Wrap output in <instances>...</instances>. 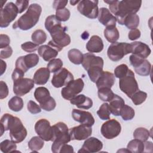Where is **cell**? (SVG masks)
I'll return each mask as SVG.
<instances>
[{
  "label": "cell",
  "mask_w": 153,
  "mask_h": 153,
  "mask_svg": "<svg viewBox=\"0 0 153 153\" xmlns=\"http://www.w3.org/2000/svg\"><path fill=\"white\" fill-rule=\"evenodd\" d=\"M144 142L136 139L130 140L127 146V149L133 153L144 152Z\"/></svg>",
  "instance_id": "4dcf8cb0"
},
{
  "label": "cell",
  "mask_w": 153,
  "mask_h": 153,
  "mask_svg": "<svg viewBox=\"0 0 153 153\" xmlns=\"http://www.w3.org/2000/svg\"><path fill=\"white\" fill-rule=\"evenodd\" d=\"M140 35H141L140 31L138 29L135 28V29H131L130 30V32H128V37L130 40L134 41V40L139 38L140 36Z\"/></svg>",
  "instance_id": "db71d44e"
},
{
  "label": "cell",
  "mask_w": 153,
  "mask_h": 153,
  "mask_svg": "<svg viewBox=\"0 0 153 153\" xmlns=\"http://www.w3.org/2000/svg\"><path fill=\"white\" fill-rule=\"evenodd\" d=\"M144 145H145V149H144V152H152V148L153 145L152 143L149 141H145Z\"/></svg>",
  "instance_id": "6f0895ef"
},
{
  "label": "cell",
  "mask_w": 153,
  "mask_h": 153,
  "mask_svg": "<svg viewBox=\"0 0 153 153\" xmlns=\"http://www.w3.org/2000/svg\"><path fill=\"white\" fill-rule=\"evenodd\" d=\"M72 80H74L73 75L67 69L62 68L59 71L54 73L51 79V84L54 87L60 88L65 85L66 86Z\"/></svg>",
  "instance_id": "2e32d148"
},
{
  "label": "cell",
  "mask_w": 153,
  "mask_h": 153,
  "mask_svg": "<svg viewBox=\"0 0 153 153\" xmlns=\"http://www.w3.org/2000/svg\"><path fill=\"white\" fill-rule=\"evenodd\" d=\"M121 131V124L115 119L108 120L102 124L100 128L102 136L107 139H112L117 137Z\"/></svg>",
  "instance_id": "5bb4252c"
},
{
  "label": "cell",
  "mask_w": 153,
  "mask_h": 153,
  "mask_svg": "<svg viewBox=\"0 0 153 153\" xmlns=\"http://www.w3.org/2000/svg\"><path fill=\"white\" fill-rule=\"evenodd\" d=\"M98 2V1H79L77 5V10L82 15L87 18L96 19L99 14Z\"/></svg>",
  "instance_id": "8fae6325"
},
{
  "label": "cell",
  "mask_w": 153,
  "mask_h": 153,
  "mask_svg": "<svg viewBox=\"0 0 153 153\" xmlns=\"http://www.w3.org/2000/svg\"><path fill=\"white\" fill-rule=\"evenodd\" d=\"M72 116L75 121L87 126L91 127L95 122L92 114L88 111L74 109L72 112Z\"/></svg>",
  "instance_id": "ffe728a7"
},
{
  "label": "cell",
  "mask_w": 153,
  "mask_h": 153,
  "mask_svg": "<svg viewBox=\"0 0 153 153\" xmlns=\"http://www.w3.org/2000/svg\"><path fill=\"white\" fill-rule=\"evenodd\" d=\"M68 1L66 0H57V1H54L53 3V8L56 10H59L62 8H65V6L67 5Z\"/></svg>",
  "instance_id": "9f6ffc18"
},
{
  "label": "cell",
  "mask_w": 153,
  "mask_h": 153,
  "mask_svg": "<svg viewBox=\"0 0 153 153\" xmlns=\"http://www.w3.org/2000/svg\"><path fill=\"white\" fill-rule=\"evenodd\" d=\"M71 104L76 105L78 108L88 109L93 106L92 100L84 94H79L70 100Z\"/></svg>",
  "instance_id": "4316f807"
},
{
  "label": "cell",
  "mask_w": 153,
  "mask_h": 153,
  "mask_svg": "<svg viewBox=\"0 0 153 153\" xmlns=\"http://www.w3.org/2000/svg\"><path fill=\"white\" fill-rule=\"evenodd\" d=\"M82 67L87 71L90 79L96 83L97 79L102 74L104 61L99 56H95L93 53H87L83 54L82 62Z\"/></svg>",
  "instance_id": "3957f363"
},
{
  "label": "cell",
  "mask_w": 153,
  "mask_h": 153,
  "mask_svg": "<svg viewBox=\"0 0 153 153\" xmlns=\"http://www.w3.org/2000/svg\"><path fill=\"white\" fill-rule=\"evenodd\" d=\"M119 87L121 91L125 93L129 98H131L139 90V86L135 79L134 74L131 69H128L125 76L120 79Z\"/></svg>",
  "instance_id": "ba28073f"
},
{
  "label": "cell",
  "mask_w": 153,
  "mask_h": 153,
  "mask_svg": "<svg viewBox=\"0 0 153 153\" xmlns=\"http://www.w3.org/2000/svg\"><path fill=\"white\" fill-rule=\"evenodd\" d=\"M8 105L11 111L19 112L23 108V101L19 96H14L8 101Z\"/></svg>",
  "instance_id": "d590c367"
},
{
  "label": "cell",
  "mask_w": 153,
  "mask_h": 153,
  "mask_svg": "<svg viewBox=\"0 0 153 153\" xmlns=\"http://www.w3.org/2000/svg\"><path fill=\"white\" fill-rule=\"evenodd\" d=\"M1 136L4 131L10 130V136L15 143H20L27 136V130L18 117L10 114H4L1 118Z\"/></svg>",
  "instance_id": "6da1fadb"
},
{
  "label": "cell",
  "mask_w": 153,
  "mask_h": 153,
  "mask_svg": "<svg viewBox=\"0 0 153 153\" xmlns=\"http://www.w3.org/2000/svg\"><path fill=\"white\" fill-rule=\"evenodd\" d=\"M24 75H25V72L23 71L16 68L13 71L11 75L12 79L13 80V81H15L16 80H18L19 79L23 78Z\"/></svg>",
  "instance_id": "11a10c76"
},
{
  "label": "cell",
  "mask_w": 153,
  "mask_h": 153,
  "mask_svg": "<svg viewBox=\"0 0 153 153\" xmlns=\"http://www.w3.org/2000/svg\"><path fill=\"white\" fill-rule=\"evenodd\" d=\"M29 1L26 0H18L16 1V5L18 8L19 13H22L26 10L29 5Z\"/></svg>",
  "instance_id": "681fc988"
},
{
  "label": "cell",
  "mask_w": 153,
  "mask_h": 153,
  "mask_svg": "<svg viewBox=\"0 0 153 153\" xmlns=\"http://www.w3.org/2000/svg\"><path fill=\"white\" fill-rule=\"evenodd\" d=\"M19 13L18 8L13 2H8L1 9L0 27H7L17 17Z\"/></svg>",
  "instance_id": "9c48e42d"
},
{
  "label": "cell",
  "mask_w": 153,
  "mask_h": 153,
  "mask_svg": "<svg viewBox=\"0 0 153 153\" xmlns=\"http://www.w3.org/2000/svg\"><path fill=\"white\" fill-rule=\"evenodd\" d=\"M13 53V49L9 45L4 48L1 49L0 51V58L1 59H8L10 57Z\"/></svg>",
  "instance_id": "816d5d0a"
},
{
  "label": "cell",
  "mask_w": 153,
  "mask_h": 153,
  "mask_svg": "<svg viewBox=\"0 0 153 153\" xmlns=\"http://www.w3.org/2000/svg\"><path fill=\"white\" fill-rule=\"evenodd\" d=\"M0 63H1V75H2L6 70L7 64L4 61L2 60V59L1 60Z\"/></svg>",
  "instance_id": "680465c9"
},
{
  "label": "cell",
  "mask_w": 153,
  "mask_h": 153,
  "mask_svg": "<svg viewBox=\"0 0 153 153\" xmlns=\"http://www.w3.org/2000/svg\"><path fill=\"white\" fill-rule=\"evenodd\" d=\"M103 148L102 142L96 137H91L87 138L84 142L78 152L94 153L99 152Z\"/></svg>",
  "instance_id": "44dd1931"
},
{
  "label": "cell",
  "mask_w": 153,
  "mask_h": 153,
  "mask_svg": "<svg viewBox=\"0 0 153 153\" xmlns=\"http://www.w3.org/2000/svg\"><path fill=\"white\" fill-rule=\"evenodd\" d=\"M124 25L130 29L136 28L139 25V16L136 14H132L126 16L124 20Z\"/></svg>",
  "instance_id": "836d02e7"
},
{
  "label": "cell",
  "mask_w": 153,
  "mask_h": 153,
  "mask_svg": "<svg viewBox=\"0 0 153 153\" xmlns=\"http://www.w3.org/2000/svg\"><path fill=\"white\" fill-rule=\"evenodd\" d=\"M50 76V71L46 68H41L35 72L33 80L36 85H44L48 81Z\"/></svg>",
  "instance_id": "f1b7e54d"
},
{
  "label": "cell",
  "mask_w": 153,
  "mask_h": 153,
  "mask_svg": "<svg viewBox=\"0 0 153 153\" xmlns=\"http://www.w3.org/2000/svg\"><path fill=\"white\" fill-rule=\"evenodd\" d=\"M104 36L108 42L114 43L119 39L120 33L116 26H109L105 29Z\"/></svg>",
  "instance_id": "f546056e"
},
{
  "label": "cell",
  "mask_w": 153,
  "mask_h": 153,
  "mask_svg": "<svg viewBox=\"0 0 153 153\" xmlns=\"http://www.w3.org/2000/svg\"><path fill=\"white\" fill-rule=\"evenodd\" d=\"M135 115L134 110L128 105H124L120 112V115L124 121L132 120Z\"/></svg>",
  "instance_id": "60d3db41"
},
{
  "label": "cell",
  "mask_w": 153,
  "mask_h": 153,
  "mask_svg": "<svg viewBox=\"0 0 153 153\" xmlns=\"http://www.w3.org/2000/svg\"><path fill=\"white\" fill-rule=\"evenodd\" d=\"M47 35L45 32L42 29H37L35 30L31 36L33 42L39 45L44 43L47 40Z\"/></svg>",
  "instance_id": "74e56055"
},
{
  "label": "cell",
  "mask_w": 153,
  "mask_h": 153,
  "mask_svg": "<svg viewBox=\"0 0 153 153\" xmlns=\"http://www.w3.org/2000/svg\"><path fill=\"white\" fill-rule=\"evenodd\" d=\"M131 45V53L136 55L142 59L147 58L151 54V50L149 47L140 41H135L130 43Z\"/></svg>",
  "instance_id": "603a6c76"
},
{
  "label": "cell",
  "mask_w": 153,
  "mask_h": 153,
  "mask_svg": "<svg viewBox=\"0 0 153 153\" xmlns=\"http://www.w3.org/2000/svg\"><path fill=\"white\" fill-rule=\"evenodd\" d=\"M97 114L102 120H109L111 112L109 109V104L107 103H103L97 111Z\"/></svg>",
  "instance_id": "b9f144b4"
},
{
  "label": "cell",
  "mask_w": 153,
  "mask_h": 153,
  "mask_svg": "<svg viewBox=\"0 0 153 153\" xmlns=\"http://www.w3.org/2000/svg\"><path fill=\"white\" fill-rule=\"evenodd\" d=\"M92 133L91 127L81 124L69 129L71 140H82L87 139Z\"/></svg>",
  "instance_id": "d6986e66"
},
{
  "label": "cell",
  "mask_w": 153,
  "mask_h": 153,
  "mask_svg": "<svg viewBox=\"0 0 153 153\" xmlns=\"http://www.w3.org/2000/svg\"><path fill=\"white\" fill-rule=\"evenodd\" d=\"M150 136L149 131L145 128H137L133 132V137L134 139H138L142 142H145L148 139Z\"/></svg>",
  "instance_id": "f35d334b"
},
{
  "label": "cell",
  "mask_w": 153,
  "mask_h": 153,
  "mask_svg": "<svg viewBox=\"0 0 153 153\" xmlns=\"http://www.w3.org/2000/svg\"><path fill=\"white\" fill-rule=\"evenodd\" d=\"M52 141L58 143H68L71 141L69 130L67 125L63 122H59L52 126Z\"/></svg>",
  "instance_id": "30bf717a"
},
{
  "label": "cell",
  "mask_w": 153,
  "mask_h": 153,
  "mask_svg": "<svg viewBox=\"0 0 153 153\" xmlns=\"http://www.w3.org/2000/svg\"><path fill=\"white\" fill-rule=\"evenodd\" d=\"M34 97L43 110L51 111L56 106V102L54 99L50 96L49 90L44 87L36 88L34 92Z\"/></svg>",
  "instance_id": "8992f818"
},
{
  "label": "cell",
  "mask_w": 153,
  "mask_h": 153,
  "mask_svg": "<svg viewBox=\"0 0 153 153\" xmlns=\"http://www.w3.org/2000/svg\"><path fill=\"white\" fill-rule=\"evenodd\" d=\"M98 20L103 26L106 27L116 26L117 19L110 11L105 7L100 8L99 10Z\"/></svg>",
  "instance_id": "cb8c5ba5"
},
{
  "label": "cell",
  "mask_w": 153,
  "mask_h": 153,
  "mask_svg": "<svg viewBox=\"0 0 153 153\" xmlns=\"http://www.w3.org/2000/svg\"><path fill=\"white\" fill-rule=\"evenodd\" d=\"M13 140L8 139L4 140L0 143L1 151L4 153H8L15 151L17 148V145Z\"/></svg>",
  "instance_id": "ab89813d"
},
{
  "label": "cell",
  "mask_w": 153,
  "mask_h": 153,
  "mask_svg": "<svg viewBox=\"0 0 153 153\" xmlns=\"http://www.w3.org/2000/svg\"><path fill=\"white\" fill-rule=\"evenodd\" d=\"M41 12L42 7L39 4L35 3L30 4L26 12L14 22L13 28H19L22 30L30 29L39 21Z\"/></svg>",
  "instance_id": "7a4b0ae2"
},
{
  "label": "cell",
  "mask_w": 153,
  "mask_h": 153,
  "mask_svg": "<svg viewBox=\"0 0 153 153\" xmlns=\"http://www.w3.org/2000/svg\"><path fill=\"white\" fill-rule=\"evenodd\" d=\"M131 45L127 42L112 43L108 48L107 55L110 60L114 62H118L123 57L131 53Z\"/></svg>",
  "instance_id": "52a82bcc"
},
{
  "label": "cell",
  "mask_w": 153,
  "mask_h": 153,
  "mask_svg": "<svg viewBox=\"0 0 153 153\" xmlns=\"http://www.w3.org/2000/svg\"><path fill=\"white\" fill-rule=\"evenodd\" d=\"M44 145V140L39 136L32 137L28 142V147L33 152H37L41 149Z\"/></svg>",
  "instance_id": "d6a6232c"
},
{
  "label": "cell",
  "mask_w": 153,
  "mask_h": 153,
  "mask_svg": "<svg viewBox=\"0 0 153 153\" xmlns=\"http://www.w3.org/2000/svg\"><path fill=\"white\" fill-rule=\"evenodd\" d=\"M142 5V1H134V0H124L119 1L116 11L114 14L117 19V22L123 25L124 19L126 16L136 14L139 11Z\"/></svg>",
  "instance_id": "277c9868"
},
{
  "label": "cell",
  "mask_w": 153,
  "mask_h": 153,
  "mask_svg": "<svg viewBox=\"0 0 153 153\" xmlns=\"http://www.w3.org/2000/svg\"><path fill=\"white\" fill-rule=\"evenodd\" d=\"M79 2V1H70V4L72 5H76V4H78Z\"/></svg>",
  "instance_id": "91938a15"
},
{
  "label": "cell",
  "mask_w": 153,
  "mask_h": 153,
  "mask_svg": "<svg viewBox=\"0 0 153 153\" xmlns=\"http://www.w3.org/2000/svg\"><path fill=\"white\" fill-rule=\"evenodd\" d=\"M21 48L23 50H24L26 52L32 53V52H34L36 50H37L39 48V46L38 44H36L33 42L28 41V42L23 43L21 45Z\"/></svg>",
  "instance_id": "7dc6e473"
},
{
  "label": "cell",
  "mask_w": 153,
  "mask_h": 153,
  "mask_svg": "<svg viewBox=\"0 0 153 153\" xmlns=\"http://www.w3.org/2000/svg\"><path fill=\"white\" fill-rule=\"evenodd\" d=\"M55 16L59 21L66 22L69 20L71 16V13L68 8H64L56 10Z\"/></svg>",
  "instance_id": "f6af8a7d"
},
{
  "label": "cell",
  "mask_w": 153,
  "mask_h": 153,
  "mask_svg": "<svg viewBox=\"0 0 153 153\" xmlns=\"http://www.w3.org/2000/svg\"><path fill=\"white\" fill-rule=\"evenodd\" d=\"M35 130L37 134L45 141H52L53 128L50 123L46 119H40L35 124Z\"/></svg>",
  "instance_id": "9a60e30c"
},
{
  "label": "cell",
  "mask_w": 153,
  "mask_h": 153,
  "mask_svg": "<svg viewBox=\"0 0 153 153\" xmlns=\"http://www.w3.org/2000/svg\"><path fill=\"white\" fill-rule=\"evenodd\" d=\"M147 98V93L140 91L139 90L137 91L130 98L132 100V102L135 105H139L143 103L146 99Z\"/></svg>",
  "instance_id": "ee69618b"
},
{
  "label": "cell",
  "mask_w": 153,
  "mask_h": 153,
  "mask_svg": "<svg viewBox=\"0 0 153 153\" xmlns=\"http://www.w3.org/2000/svg\"><path fill=\"white\" fill-rule=\"evenodd\" d=\"M63 65V62L60 59H53L49 61L47 68L50 72L55 73L62 68Z\"/></svg>",
  "instance_id": "7bdbcfd3"
},
{
  "label": "cell",
  "mask_w": 153,
  "mask_h": 153,
  "mask_svg": "<svg viewBox=\"0 0 153 153\" xmlns=\"http://www.w3.org/2000/svg\"><path fill=\"white\" fill-rule=\"evenodd\" d=\"M66 30L67 27L62 26L60 23L55 25L48 30L52 38V39L49 42L60 51L64 47L69 45L71 43V37L66 33Z\"/></svg>",
  "instance_id": "5b68a950"
},
{
  "label": "cell",
  "mask_w": 153,
  "mask_h": 153,
  "mask_svg": "<svg viewBox=\"0 0 153 153\" xmlns=\"http://www.w3.org/2000/svg\"><path fill=\"white\" fill-rule=\"evenodd\" d=\"M9 90L7 84L3 81H0V99H3L7 97L8 95Z\"/></svg>",
  "instance_id": "f907efd6"
},
{
  "label": "cell",
  "mask_w": 153,
  "mask_h": 153,
  "mask_svg": "<svg viewBox=\"0 0 153 153\" xmlns=\"http://www.w3.org/2000/svg\"><path fill=\"white\" fill-rule=\"evenodd\" d=\"M125 105L124 99L117 94H114L113 99L109 102V109L111 114L115 116L120 115L123 106Z\"/></svg>",
  "instance_id": "83f0119b"
},
{
  "label": "cell",
  "mask_w": 153,
  "mask_h": 153,
  "mask_svg": "<svg viewBox=\"0 0 153 153\" xmlns=\"http://www.w3.org/2000/svg\"><path fill=\"white\" fill-rule=\"evenodd\" d=\"M51 151L54 153L74 152V148L67 143H58L53 142L51 145Z\"/></svg>",
  "instance_id": "e575fe53"
},
{
  "label": "cell",
  "mask_w": 153,
  "mask_h": 153,
  "mask_svg": "<svg viewBox=\"0 0 153 153\" xmlns=\"http://www.w3.org/2000/svg\"><path fill=\"white\" fill-rule=\"evenodd\" d=\"M59 51H60L59 49L49 42L47 45H41L38 49L39 55L46 62L55 59L57 56Z\"/></svg>",
  "instance_id": "7402d4cb"
},
{
  "label": "cell",
  "mask_w": 153,
  "mask_h": 153,
  "mask_svg": "<svg viewBox=\"0 0 153 153\" xmlns=\"http://www.w3.org/2000/svg\"><path fill=\"white\" fill-rule=\"evenodd\" d=\"M115 81L114 75L108 71H103L96 82L97 89L100 88H111Z\"/></svg>",
  "instance_id": "d4e9b609"
},
{
  "label": "cell",
  "mask_w": 153,
  "mask_h": 153,
  "mask_svg": "<svg viewBox=\"0 0 153 153\" xmlns=\"http://www.w3.org/2000/svg\"><path fill=\"white\" fill-rule=\"evenodd\" d=\"M27 108L29 112L32 114H36L41 112V108L33 100H29L27 104Z\"/></svg>",
  "instance_id": "c3c4849f"
},
{
  "label": "cell",
  "mask_w": 153,
  "mask_h": 153,
  "mask_svg": "<svg viewBox=\"0 0 153 153\" xmlns=\"http://www.w3.org/2000/svg\"><path fill=\"white\" fill-rule=\"evenodd\" d=\"M39 58L35 53L28 54L24 56H20L16 61V68L21 69L24 72L29 69L35 66L39 62Z\"/></svg>",
  "instance_id": "e0dca14e"
},
{
  "label": "cell",
  "mask_w": 153,
  "mask_h": 153,
  "mask_svg": "<svg viewBox=\"0 0 153 153\" xmlns=\"http://www.w3.org/2000/svg\"><path fill=\"white\" fill-rule=\"evenodd\" d=\"M13 82V92L19 96H23L30 92L35 84L33 79L27 78H22Z\"/></svg>",
  "instance_id": "ac0fdd59"
},
{
  "label": "cell",
  "mask_w": 153,
  "mask_h": 153,
  "mask_svg": "<svg viewBox=\"0 0 153 153\" xmlns=\"http://www.w3.org/2000/svg\"><path fill=\"white\" fill-rule=\"evenodd\" d=\"M68 57L72 63L77 65L81 64L83 60L82 53L76 48L71 49L68 53Z\"/></svg>",
  "instance_id": "1f68e13d"
},
{
  "label": "cell",
  "mask_w": 153,
  "mask_h": 153,
  "mask_svg": "<svg viewBox=\"0 0 153 153\" xmlns=\"http://www.w3.org/2000/svg\"><path fill=\"white\" fill-rule=\"evenodd\" d=\"M104 47L102 38L97 35H93L86 44V49L91 53H100Z\"/></svg>",
  "instance_id": "484cf974"
},
{
  "label": "cell",
  "mask_w": 153,
  "mask_h": 153,
  "mask_svg": "<svg viewBox=\"0 0 153 153\" xmlns=\"http://www.w3.org/2000/svg\"><path fill=\"white\" fill-rule=\"evenodd\" d=\"M10 43V39L9 36L5 34L0 35V48L2 49L8 46Z\"/></svg>",
  "instance_id": "f5cc1de1"
},
{
  "label": "cell",
  "mask_w": 153,
  "mask_h": 153,
  "mask_svg": "<svg viewBox=\"0 0 153 153\" xmlns=\"http://www.w3.org/2000/svg\"><path fill=\"white\" fill-rule=\"evenodd\" d=\"M84 83L81 78L74 79L61 90L62 96L66 100H71L83 90Z\"/></svg>",
  "instance_id": "7c38bea8"
},
{
  "label": "cell",
  "mask_w": 153,
  "mask_h": 153,
  "mask_svg": "<svg viewBox=\"0 0 153 153\" xmlns=\"http://www.w3.org/2000/svg\"><path fill=\"white\" fill-rule=\"evenodd\" d=\"M97 94L99 98L103 102H110L114 96V93L110 88H100L98 89Z\"/></svg>",
  "instance_id": "8d00e7d4"
},
{
  "label": "cell",
  "mask_w": 153,
  "mask_h": 153,
  "mask_svg": "<svg viewBox=\"0 0 153 153\" xmlns=\"http://www.w3.org/2000/svg\"><path fill=\"white\" fill-rule=\"evenodd\" d=\"M129 60L137 74L141 76H148L150 74L151 65L148 60L134 54L130 56Z\"/></svg>",
  "instance_id": "4fadbf2b"
},
{
  "label": "cell",
  "mask_w": 153,
  "mask_h": 153,
  "mask_svg": "<svg viewBox=\"0 0 153 153\" xmlns=\"http://www.w3.org/2000/svg\"><path fill=\"white\" fill-rule=\"evenodd\" d=\"M128 69H129L127 65L126 64H121L118 65L114 69L115 76L119 79L127 75Z\"/></svg>",
  "instance_id": "bcb514c9"
}]
</instances>
